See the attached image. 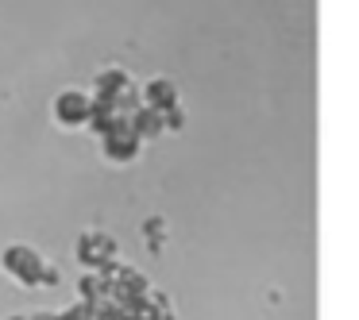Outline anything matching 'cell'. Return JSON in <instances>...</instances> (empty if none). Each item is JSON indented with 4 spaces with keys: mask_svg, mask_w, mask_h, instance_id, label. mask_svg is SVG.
<instances>
[{
    "mask_svg": "<svg viewBox=\"0 0 359 320\" xmlns=\"http://www.w3.org/2000/svg\"><path fill=\"white\" fill-rule=\"evenodd\" d=\"M116 239H112L109 232H101V228H89V232L78 235V243H74V258H78V266H86L89 274L104 270L109 263H116Z\"/></svg>",
    "mask_w": 359,
    "mask_h": 320,
    "instance_id": "obj_2",
    "label": "cell"
},
{
    "mask_svg": "<svg viewBox=\"0 0 359 320\" xmlns=\"http://www.w3.org/2000/svg\"><path fill=\"white\" fill-rule=\"evenodd\" d=\"M8 320H27V316H20V312H12V316Z\"/></svg>",
    "mask_w": 359,
    "mask_h": 320,
    "instance_id": "obj_13",
    "label": "cell"
},
{
    "mask_svg": "<svg viewBox=\"0 0 359 320\" xmlns=\"http://www.w3.org/2000/svg\"><path fill=\"white\" fill-rule=\"evenodd\" d=\"M89 109H93V97H89V89H58L55 101H50V120H55L58 127H66V132H78V127H86L89 120Z\"/></svg>",
    "mask_w": 359,
    "mask_h": 320,
    "instance_id": "obj_3",
    "label": "cell"
},
{
    "mask_svg": "<svg viewBox=\"0 0 359 320\" xmlns=\"http://www.w3.org/2000/svg\"><path fill=\"white\" fill-rule=\"evenodd\" d=\"M58 266L55 263H43V270H39V281H35V289H47V286H58Z\"/></svg>",
    "mask_w": 359,
    "mask_h": 320,
    "instance_id": "obj_11",
    "label": "cell"
},
{
    "mask_svg": "<svg viewBox=\"0 0 359 320\" xmlns=\"http://www.w3.org/2000/svg\"><path fill=\"white\" fill-rule=\"evenodd\" d=\"M128 127H132V135L140 143H151L163 135V112H151V109H140L132 120H128Z\"/></svg>",
    "mask_w": 359,
    "mask_h": 320,
    "instance_id": "obj_8",
    "label": "cell"
},
{
    "mask_svg": "<svg viewBox=\"0 0 359 320\" xmlns=\"http://www.w3.org/2000/svg\"><path fill=\"white\" fill-rule=\"evenodd\" d=\"M78 297H81V305L109 301V281H104L101 274H81L78 278Z\"/></svg>",
    "mask_w": 359,
    "mask_h": 320,
    "instance_id": "obj_9",
    "label": "cell"
},
{
    "mask_svg": "<svg viewBox=\"0 0 359 320\" xmlns=\"http://www.w3.org/2000/svg\"><path fill=\"white\" fill-rule=\"evenodd\" d=\"M140 155H143V143L132 135V127H116L101 139V158L112 166H132Z\"/></svg>",
    "mask_w": 359,
    "mask_h": 320,
    "instance_id": "obj_4",
    "label": "cell"
},
{
    "mask_svg": "<svg viewBox=\"0 0 359 320\" xmlns=\"http://www.w3.org/2000/svg\"><path fill=\"white\" fill-rule=\"evenodd\" d=\"M182 127H186V109H182V104H174V109H166L163 112V135H178Z\"/></svg>",
    "mask_w": 359,
    "mask_h": 320,
    "instance_id": "obj_10",
    "label": "cell"
},
{
    "mask_svg": "<svg viewBox=\"0 0 359 320\" xmlns=\"http://www.w3.org/2000/svg\"><path fill=\"white\" fill-rule=\"evenodd\" d=\"M86 127L97 135V139H104V135H109V132H116V127H128V120L120 116L116 109H112V101H93V109H89Z\"/></svg>",
    "mask_w": 359,
    "mask_h": 320,
    "instance_id": "obj_7",
    "label": "cell"
},
{
    "mask_svg": "<svg viewBox=\"0 0 359 320\" xmlns=\"http://www.w3.org/2000/svg\"><path fill=\"white\" fill-rule=\"evenodd\" d=\"M120 320H143V316H135V312H124V316H120Z\"/></svg>",
    "mask_w": 359,
    "mask_h": 320,
    "instance_id": "obj_12",
    "label": "cell"
},
{
    "mask_svg": "<svg viewBox=\"0 0 359 320\" xmlns=\"http://www.w3.org/2000/svg\"><path fill=\"white\" fill-rule=\"evenodd\" d=\"M140 101H143V109H151V112H166V109H174V104H182V93L170 78L158 74V78H147L140 85Z\"/></svg>",
    "mask_w": 359,
    "mask_h": 320,
    "instance_id": "obj_6",
    "label": "cell"
},
{
    "mask_svg": "<svg viewBox=\"0 0 359 320\" xmlns=\"http://www.w3.org/2000/svg\"><path fill=\"white\" fill-rule=\"evenodd\" d=\"M128 85H135L132 81V74L124 70V66H101V70L93 74V85H89V97L93 101H116L120 93H124Z\"/></svg>",
    "mask_w": 359,
    "mask_h": 320,
    "instance_id": "obj_5",
    "label": "cell"
},
{
    "mask_svg": "<svg viewBox=\"0 0 359 320\" xmlns=\"http://www.w3.org/2000/svg\"><path fill=\"white\" fill-rule=\"evenodd\" d=\"M0 270H4V278L20 281L24 289H35L39 270H43V255L32 243H8V247L0 251Z\"/></svg>",
    "mask_w": 359,
    "mask_h": 320,
    "instance_id": "obj_1",
    "label": "cell"
}]
</instances>
